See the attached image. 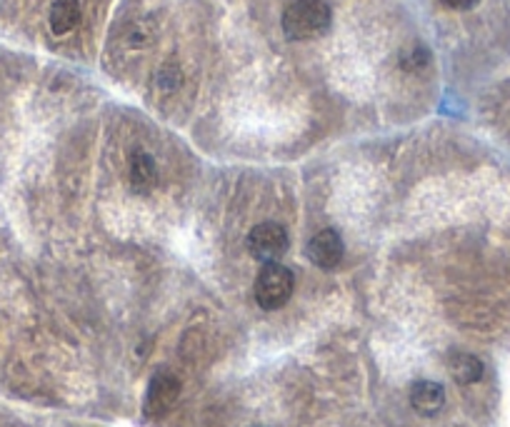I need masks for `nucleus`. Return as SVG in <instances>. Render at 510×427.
Wrapping results in <instances>:
<instances>
[{"mask_svg": "<svg viewBox=\"0 0 510 427\" xmlns=\"http://www.w3.org/2000/svg\"><path fill=\"white\" fill-rule=\"evenodd\" d=\"M248 253L253 260L270 265V263H278L280 257L288 253V232L278 222H260L255 225L253 230L248 232Z\"/></svg>", "mask_w": 510, "mask_h": 427, "instance_id": "obj_3", "label": "nucleus"}, {"mask_svg": "<svg viewBox=\"0 0 510 427\" xmlns=\"http://www.w3.org/2000/svg\"><path fill=\"white\" fill-rule=\"evenodd\" d=\"M411 405L418 415H438L446 405V388L436 380H418L411 388Z\"/></svg>", "mask_w": 510, "mask_h": 427, "instance_id": "obj_6", "label": "nucleus"}, {"mask_svg": "<svg viewBox=\"0 0 510 427\" xmlns=\"http://www.w3.org/2000/svg\"><path fill=\"white\" fill-rule=\"evenodd\" d=\"M333 13L326 0H291L283 11V33L288 40H316L330 30Z\"/></svg>", "mask_w": 510, "mask_h": 427, "instance_id": "obj_1", "label": "nucleus"}, {"mask_svg": "<svg viewBox=\"0 0 510 427\" xmlns=\"http://www.w3.org/2000/svg\"><path fill=\"white\" fill-rule=\"evenodd\" d=\"M448 11H471L480 0H440Z\"/></svg>", "mask_w": 510, "mask_h": 427, "instance_id": "obj_11", "label": "nucleus"}, {"mask_svg": "<svg viewBox=\"0 0 510 427\" xmlns=\"http://www.w3.org/2000/svg\"><path fill=\"white\" fill-rule=\"evenodd\" d=\"M305 257L320 270H336L345 257V243L336 228H323L318 230L308 245H305Z\"/></svg>", "mask_w": 510, "mask_h": 427, "instance_id": "obj_5", "label": "nucleus"}, {"mask_svg": "<svg viewBox=\"0 0 510 427\" xmlns=\"http://www.w3.org/2000/svg\"><path fill=\"white\" fill-rule=\"evenodd\" d=\"M430 61V55H428V50L423 46H415L408 55H403V68H408V71H418L421 65H428Z\"/></svg>", "mask_w": 510, "mask_h": 427, "instance_id": "obj_10", "label": "nucleus"}, {"mask_svg": "<svg viewBox=\"0 0 510 427\" xmlns=\"http://www.w3.org/2000/svg\"><path fill=\"white\" fill-rule=\"evenodd\" d=\"M156 183H158V168H156L153 158L143 150L133 153V158H131V185H133L135 193L148 196V193H153Z\"/></svg>", "mask_w": 510, "mask_h": 427, "instance_id": "obj_8", "label": "nucleus"}, {"mask_svg": "<svg viewBox=\"0 0 510 427\" xmlns=\"http://www.w3.org/2000/svg\"><path fill=\"white\" fill-rule=\"evenodd\" d=\"M50 30L55 36L71 33L75 25L81 23V3L78 0H53L48 13Z\"/></svg>", "mask_w": 510, "mask_h": 427, "instance_id": "obj_9", "label": "nucleus"}, {"mask_svg": "<svg viewBox=\"0 0 510 427\" xmlns=\"http://www.w3.org/2000/svg\"><path fill=\"white\" fill-rule=\"evenodd\" d=\"M181 398V380L168 370H158L150 382H148L146 400H143V413L146 417L168 415Z\"/></svg>", "mask_w": 510, "mask_h": 427, "instance_id": "obj_4", "label": "nucleus"}, {"mask_svg": "<svg viewBox=\"0 0 510 427\" xmlns=\"http://www.w3.org/2000/svg\"><path fill=\"white\" fill-rule=\"evenodd\" d=\"M448 373L458 385H475L486 375V365L478 355L455 350L448 355Z\"/></svg>", "mask_w": 510, "mask_h": 427, "instance_id": "obj_7", "label": "nucleus"}, {"mask_svg": "<svg viewBox=\"0 0 510 427\" xmlns=\"http://www.w3.org/2000/svg\"><path fill=\"white\" fill-rule=\"evenodd\" d=\"M293 288H295V278L285 265H280V263L263 265L253 285L255 303L263 310H280L288 306Z\"/></svg>", "mask_w": 510, "mask_h": 427, "instance_id": "obj_2", "label": "nucleus"}]
</instances>
